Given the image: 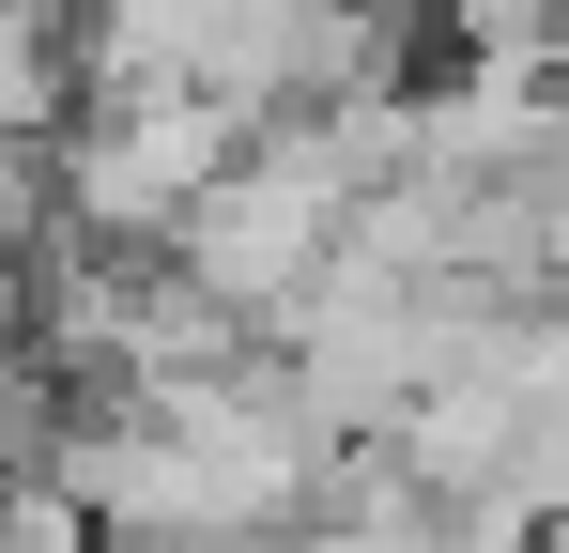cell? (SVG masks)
<instances>
[{
  "mask_svg": "<svg viewBox=\"0 0 569 553\" xmlns=\"http://www.w3.org/2000/svg\"><path fill=\"white\" fill-rule=\"evenodd\" d=\"M370 16H416V0H370Z\"/></svg>",
  "mask_w": 569,
  "mask_h": 553,
  "instance_id": "5b68a950",
  "label": "cell"
},
{
  "mask_svg": "<svg viewBox=\"0 0 569 553\" xmlns=\"http://www.w3.org/2000/svg\"><path fill=\"white\" fill-rule=\"evenodd\" d=\"M262 123L231 108V92H93V123L62 139V231L78 247H123V262H170V231H186L200 200L231 184Z\"/></svg>",
  "mask_w": 569,
  "mask_h": 553,
  "instance_id": "6da1fadb",
  "label": "cell"
},
{
  "mask_svg": "<svg viewBox=\"0 0 569 553\" xmlns=\"http://www.w3.org/2000/svg\"><path fill=\"white\" fill-rule=\"evenodd\" d=\"M508 492H523V507H539V523L569 539V384L539 400V431H523V461H508Z\"/></svg>",
  "mask_w": 569,
  "mask_h": 553,
  "instance_id": "3957f363",
  "label": "cell"
},
{
  "mask_svg": "<svg viewBox=\"0 0 569 553\" xmlns=\"http://www.w3.org/2000/svg\"><path fill=\"white\" fill-rule=\"evenodd\" d=\"M31 292H47V262H0V354H31Z\"/></svg>",
  "mask_w": 569,
  "mask_h": 553,
  "instance_id": "277c9868",
  "label": "cell"
},
{
  "mask_svg": "<svg viewBox=\"0 0 569 553\" xmlns=\"http://www.w3.org/2000/svg\"><path fill=\"white\" fill-rule=\"evenodd\" d=\"M78 92H93L78 16H62V0H0V154H16V139H62Z\"/></svg>",
  "mask_w": 569,
  "mask_h": 553,
  "instance_id": "7a4b0ae2",
  "label": "cell"
}]
</instances>
